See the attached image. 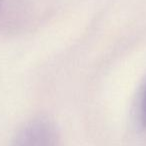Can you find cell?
<instances>
[{"label": "cell", "mask_w": 146, "mask_h": 146, "mask_svg": "<svg viewBox=\"0 0 146 146\" xmlns=\"http://www.w3.org/2000/svg\"><path fill=\"white\" fill-rule=\"evenodd\" d=\"M10 146H61V142L54 124L37 118L20 129Z\"/></svg>", "instance_id": "6da1fadb"}, {"label": "cell", "mask_w": 146, "mask_h": 146, "mask_svg": "<svg viewBox=\"0 0 146 146\" xmlns=\"http://www.w3.org/2000/svg\"><path fill=\"white\" fill-rule=\"evenodd\" d=\"M140 117L142 123L144 126H146V86L143 92L142 100H141V106H140Z\"/></svg>", "instance_id": "7a4b0ae2"}]
</instances>
